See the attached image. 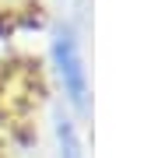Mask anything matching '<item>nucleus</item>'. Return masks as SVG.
Returning a JSON list of instances; mask_svg holds the SVG:
<instances>
[{
  "mask_svg": "<svg viewBox=\"0 0 158 158\" xmlns=\"http://www.w3.org/2000/svg\"><path fill=\"white\" fill-rule=\"evenodd\" d=\"M56 134H60V158H81V144H77V134H74V127H70V119H56Z\"/></svg>",
  "mask_w": 158,
  "mask_h": 158,
  "instance_id": "obj_2",
  "label": "nucleus"
},
{
  "mask_svg": "<svg viewBox=\"0 0 158 158\" xmlns=\"http://www.w3.org/2000/svg\"><path fill=\"white\" fill-rule=\"evenodd\" d=\"M53 60H56V70L63 77V88L74 106H85L88 102V81H85V67H81L77 56V42H74L70 32H56L53 39Z\"/></svg>",
  "mask_w": 158,
  "mask_h": 158,
  "instance_id": "obj_1",
  "label": "nucleus"
},
{
  "mask_svg": "<svg viewBox=\"0 0 158 158\" xmlns=\"http://www.w3.org/2000/svg\"><path fill=\"white\" fill-rule=\"evenodd\" d=\"M25 0H0V11H14V7H21Z\"/></svg>",
  "mask_w": 158,
  "mask_h": 158,
  "instance_id": "obj_3",
  "label": "nucleus"
}]
</instances>
